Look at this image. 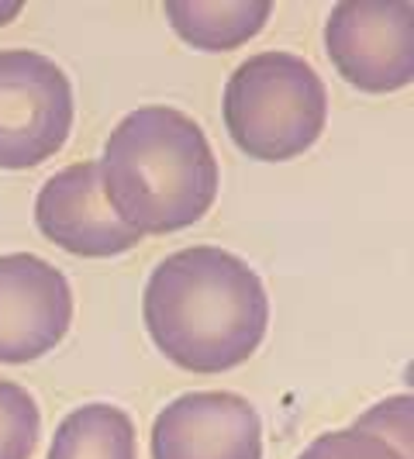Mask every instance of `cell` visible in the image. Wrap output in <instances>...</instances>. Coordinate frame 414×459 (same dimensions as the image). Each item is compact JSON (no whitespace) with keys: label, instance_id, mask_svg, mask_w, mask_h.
Segmentation results:
<instances>
[{"label":"cell","instance_id":"cell-2","mask_svg":"<svg viewBox=\"0 0 414 459\" xmlns=\"http://www.w3.org/2000/svg\"><path fill=\"white\" fill-rule=\"evenodd\" d=\"M97 166L111 211L142 238L201 221L221 184L204 128L169 104H145L117 121Z\"/></svg>","mask_w":414,"mask_h":459},{"label":"cell","instance_id":"cell-13","mask_svg":"<svg viewBox=\"0 0 414 459\" xmlns=\"http://www.w3.org/2000/svg\"><path fill=\"white\" fill-rule=\"evenodd\" d=\"M411 411H414L411 394H397V397H387V401H380L369 411L359 414L356 425L369 429L373 436L387 438L393 449H401L404 456H411Z\"/></svg>","mask_w":414,"mask_h":459},{"label":"cell","instance_id":"cell-1","mask_svg":"<svg viewBox=\"0 0 414 459\" xmlns=\"http://www.w3.org/2000/svg\"><path fill=\"white\" fill-rule=\"evenodd\" d=\"M142 318L162 356L190 373H225L253 359L270 328L263 276L221 246L166 255L142 294Z\"/></svg>","mask_w":414,"mask_h":459},{"label":"cell","instance_id":"cell-4","mask_svg":"<svg viewBox=\"0 0 414 459\" xmlns=\"http://www.w3.org/2000/svg\"><path fill=\"white\" fill-rule=\"evenodd\" d=\"M73 128V83L31 48H0V169L52 160Z\"/></svg>","mask_w":414,"mask_h":459},{"label":"cell","instance_id":"cell-10","mask_svg":"<svg viewBox=\"0 0 414 459\" xmlns=\"http://www.w3.org/2000/svg\"><path fill=\"white\" fill-rule=\"evenodd\" d=\"M46 459H138L135 421L117 404H83L59 421Z\"/></svg>","mask_w":414,"mask_h":459},{"label":"cell","instance_id":"cell-14","mask_svg":"<svg viewBox=\"0 0 414 459\" xmlns=\"http://www.w3.org/2000/svg\"><path fill=\"white\" fill-rule=\"evenodd\" d=\"M22 11H24L22 0H0V28H4L7 22H14Z\"/></svg>","mask_w":414,"mask_h":459},{"label":"cell","instance_id":"cell-7","mask_svg":"<svg viewBox=\"0 0 414 459\" xmlns=\"http://www.w3.org/2000/svg\"><path fill=\"white\" fill-rule=\"evenodd\" d=\"M152 459H263V421L242 394L194 391L152 421Z\"/></svg>","mask_w":414,"mask_h":459},{"label":"cell","instance_id":"cell-12","mask_svg":"<svg viewBox=\"0 0 414 459\" xmlns=\"http://www.w3.org/2000/svg\"><path fill=\"white\" fill-rule=\"evenodd\" d=\"M298 459H411L401 449H393L387 438L373 436L369 429H339L318 436Z\"/></svg>","mask_w":414,"mask_h":459},{"label":"cell","instance_id":"cell-11","mask_svg":"<svg viewBox=\"0 0 414 459\" xmlns=\"http://www.w3.org/2000/svg\"><path fill=\"white\" fill-rule=\"evenodd\" d=\"M42 436L35 397L14 380H0V459H31Z\"/></svg>","mask_w":414,"mask_h":459},{"label":"cell","instance_id":"cell-8","mask_svg":"<svg viewBox=\"0 0 414 459\" xmlns=\"http://www.w3.org/2000/svg\"><path fill=\"white\" fill-rule=\"evenodd\" d=\"M35 225L52 246L83 259L125 255L142 242L108 204L97 162H76L48 177L35 197Z\"/></svg>","mask_w":414,"mask_h":459},{"label":"cell","instance_id":"cell-3","mask_svg":"<svg viewBox=\"0 0 414 459\" xmlns=\"http://www.w3.org/2000/svg\"><path fill=\"white\" fill-rule=\"evenodd\" d=\"M221 115L249 160L290 162L318 145L328 125V91L307 59L259 52L229 76Z\"/></svg>","mask_w":414,"mask_h":459},{"label":"cell","instance_id":"cell-9","mask_svg":"<svg viewBox=\"0 0 414 459\" xmlns=\"http://www.w3.org/2000/svg\"><path fill=\"white\" fill-rule=\"evenodd\" d=\"M162 14L177 39L201 52H231L246 46L270 22V0H166Z\"/></svg>","mask_w":414,"mask_h":459},{"label":"cell","instance_id":"cell-6","mask_svg":"<svg viewBox=\"0 0 414 459\" xmlns=\"http://www.w3.org/2000/svg\"><path fill=\"white\" fill-rule=\"evenodd\" d=\"M73 290L59 266L31 253L0 255V363H31L66 339Z\"/></svg>","mask_w":414,"mask_h":459},{"label":"cell","instance_id":"cell-5","mask_svg":"<svg viewBox=\"0 0 414 459\" xmlns=\"http://www.w3.org/2000/svg\"><path fill=\"white\" fill-rule=\"evenodd\" d=\"M324 48L349 87L404 91L414 76V11L408 0H342L324 22Z\"/></svg>","mask_w":414,"mask_h":459}]
</instances>
